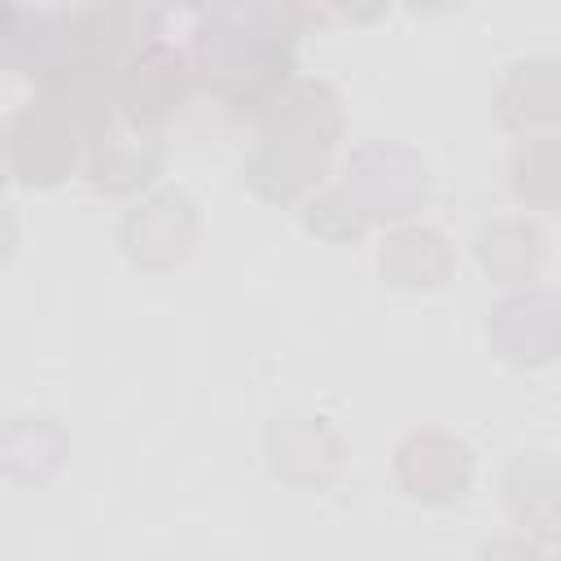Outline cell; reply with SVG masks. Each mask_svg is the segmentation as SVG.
Returning <instances> with one entry per match:
<instances>
[{
  "instance_id": "cell-6",
  "label": "cell",
  "mask_w": 561,
  "mask_h": 561,
  "mask_svg": "<svg viewBox=\"0 0 561 561\" xmlns=\"http://www.w3.org/2000/svg\"><path fill=\"white\" fill-rule=\"evenodd\" d=\"M486 333L508 364H548L561 351V298L552 289H517L491 307Z\"/></svg>"
},
{
  "instance_id": "cell-20",
  "label": "cell",
  "mask_w": 561,
  "mask_h": 561,
  "mask_svg": "<svg viewBox=\"0 0 561 561\" xmlns=\"http://www.w3.org/2000/svg\"><path fill=\"white\" fill-rule=\"evenodd\" d=\"M557 561H561V557H557Z\"/></svg>"
},
{
  "instance_id": "cell-9",
  "label": "cell",
  "mask_w": 561,
  "mask_h": 561,
  "mask_svg": "<svg viewBox=\"0 0 561 561\" xmlns=\"http://www.w3.org/2000/svg\"><path fill=\"white\" fill-rule=\"evenodd\" d=\"M35 101L48 105L79 140H96L101 131L114 127V114H123L118 110V70L79 61L70 70H61L57 79L39 83Z\"/></svg>"
},
{
  "instance_id": "cell-1",
  "label": "cell",
  "mask_w": 561,
  "mask_h": 561,
  "mask_svg": "<svg viewBox=\"0 0 561 561\" xmlns=\"http://www.w3.org/2000/svg\"><path fill=\"white\" fill-rule=\"evenodd\" d=\"M298 13L280 4H215L193 22V75L237 114L263 118L294 83Z\"/></svg>"
},
{
  "instance_id": "cell-13",
  "label": "cell",
  "mask_w": 561,
  "mask_h": 561,
  "mask_svg": "<svg viewBox=\"0 0 561 561\" xmlns=\"http://www.w3.org/2000/svg\"><path fill=\"white\" fill-rule=\"evenodd\" d=\"M504 500L522 530L535 539H561V465L552 456H517L504 473Z\"/></svg>"
},
{
  "instance_id": "cell-12",
  "label": "cell",
  "mask_w": 561,
  "mask_h": 561,
  "mask_svg": "<svg viewBox=\"0 0 561 561\" xmlns=\"http://www.w3.org/2000/svg\"><path fill=\"white\" fill-rule=\"evenodd\" d=\"M162 171V145L149 131L110 127L88 140V184L96 193H136Z\"/></svg>"
},
{
  "instance_id": "cell-18",
  "label": "cell",
  "mask_w": 561,
  "mask_h": 561,
  "mask_svg": "<svg viewBox=\"0 0 561 561\" xmlns=\"http://www.w3.org/2000/svg\"><path fill=\"white\" fill-rule=\"evenodd\" d=\"M307 228L324 241H346V237H359L368 228L364 210L351 202V193L337 184V188H324V193H311L307 197V210H302Z\"/></svg>"
},
{
  "instance_id": "cell-11",
  "label": "cell",
  "mask_w": 561,
  "mask_h": 561,
  "mask_svg": "<svg viewBox=\"0 0 561 561\" xmlns=\"http://www.w3.org/2000/svg\"><path fill=\"white\" fill-rule=\"evenodd\" d=\"M495 114L508 131H535L561 123V61L552 57L513 61L495 92Z\"/></svg>"
},
{
  "instance_id": "cell-3",
  "label": "cell",
  "mask_w": 561,
  "mask_h": 561,
  "mask_svg": "<svg viewBox=\"0 0 561 561\" xmlns=\"http://www.w3.org/2000/svg\"><path fill=\"white\" fill-rule=\"evenodd\" d=\"M342 188L351 193V202L364 210L368 224L373 219H403L425 202L430 175L412 149L377 140V145H359L351 153Z\"/></svg>"
},
{
  "instance_id": "cell-2",
  "label": "cell",
  "mask_w": 561,
  "mask_h": 561,
  "mask_svg": "<svg viewBox=\"0 0 561 561\" xmlns=\"http://www.w3.org/2000/svg\"><path fill=\"white\" fill-rule=\"evenodd\" d=\"M337 136L342 110L333 88L320 79H294L259 118V140L245 158V180L267 202L307 197L324 180Z\"/></svg>"
},
{
  "instance_id": "cell-7",
  "label": "cell",
  "mask_w": 561,
  "mask_h": 561,
  "mask_svg": "<svg viewBox=\"0 0 561 561\" xmlns=\"http://www.w3.org/2000/svg\"><path fill=\"white\" fill-rule=\"evenodd\" d=\"M79 158V136L39 101L22 105L4 127V162L22 184H57Z\"/></svg>"
},
{
  "instance_id": "cell-4",
  "label": "cell",
  "mask_w": 561,
  "mask_h": 561,
  "mask_svg": "<svg viewBox=\"0 0 561 561\" xmlns=\"http://www.w3.org/2000/svg\"><path fill=\"white\" fill-rule=\"evenodd\" d=\"M193 61L171 39H145L123 66H118V110L136 131H153L167 123L184 96H188Z\"/></svg>"
},
{
  "instance_id": "cell-10",
  "label": "cell",
  "mask_w": 561,
  "mask_h": 561,
  "mask_svg": "<svg viewBox=\"0 0 561 561\" xmlns=\"http://www.w3.org/2000/svg\"><path fill=\"white\" fill-rule=\"evenodd\" d=\"M0 35H4V57H9V66H18L22 75H31L35 83H48V79H57L61 70L79 66V48H75L70 22H66V9H57V13H35V9L9 4Z\"/></svg>"
},
{
  "instance_id": "cell-16",
  "label": "cell",
  "mask_w": 561,
  "mask_h": 561,
  "mask_svg": "<svg viewBox=\"0 0 561 561\" xmlns=\"http://www.w3.org/2000/svg\"><path fill=\"white\" fill-rule=\"evenodd\" d=\"M377 263L394 285H443L451 272V250L434 228H399L386 237Z\"/></svg>"
},
{
  "instance_id": "cell-14",
  "label": "cell",
  "mask_w": 561,
  "mask_h": 561,
  "mask_svg": "<svg viewBox=\"0 0 561 561\" xmlns=\"http://www.w3.org/2000/svg\"><path fill=\"white\" fill-rule=\"evenodd\" d=\"M473 250L495 280H530L543 263V237L530 219H486L473 237Z\"/></svg>"
},
{
  "instance_id": "cell-5",
  "label": "cell",
  "mask_w": 561,
  "mask_h": 561,
  "mask_svg": "<svg viewBox=\"0 0 561 561\" xmlns=\"http://www.w3.org/2000/svg\"><path fill=\"white\" fill-rule=\"evenodd\" d=\"M118 237H123V250L131 263L158 272L188 254V245L197 237V210L180 188H158L123 215Z\"/></svg>"
},
{
  "instance_id": "cell-17",
  "label": "cell",
  "mask_w": 561,
  "mask_h": 561,
  "mask_svg": "<svg viewBox=\"0 0 561 561\" xmlns=\"http://www.w3.org/2000/svg\"><path fill=\"white\" fill-rule=\"evenodd\" d=\"M508 188L526 206H561V131L517 140L508 158Z\"/></svg>"
},
{
  "instance_id": "cell-19",
  "label": "cell",
  "mask_w": 561,
  "mask_h": 561,
  "mask_svg": "<svg viewBox=\"0 0 561 561\" xmlns=\"http://www.w3.org/2000/svg\"><path fill=\"white\" fill-rule=\"evenodd\" d=\"M482 561H543L539 548L530 539H517V535H504V539H491L482 548Z\"/></svg>"
},
{
  "instance_id": "cell-15",
  "label": "cell",
  "mask_w": 561,
  "mask_h": 561,
  "mask_svg": "<svg viewBox=\"0 0 561 561\" xmlns=\"http://www.w3.org/2000/svg\"><path fill=\"white\" fill-rule=\"evenodd\" d=\"M272 465L294 482H320L337 465V438L307 416H289L272 430Z\"/></svg>"
},
{
  "instance_id": "cell-8",
  "label": "cell",
  "mask_w": 561,
  "mask_h": 561,
  "mask_svg": "<svg viewBox=\"0 0 561 561\" xmlns=\"http://www.w3.org/2000/svg\"><path fill=\"white\" fill-rule=\"evenodd\" d=\"M394 478L412 500L447 504L469 486L473 460L460 438H451L443 430H416L394 451Z\"/></svg>"
}]
</instances>
